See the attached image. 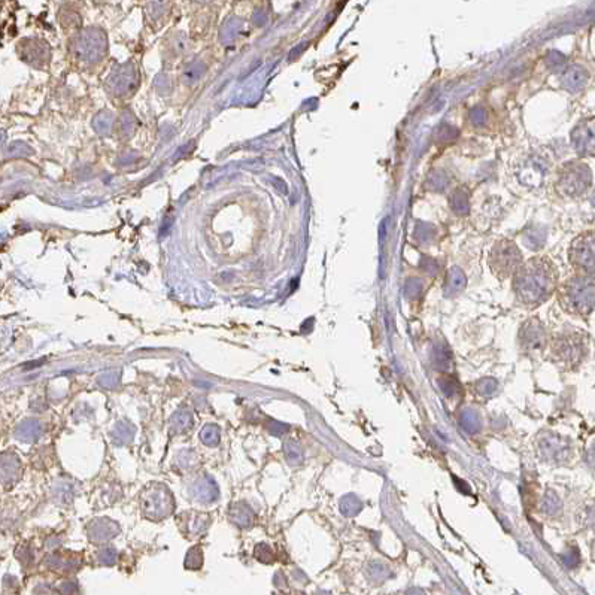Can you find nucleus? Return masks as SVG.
I'll list each match as a JSON object with an SVG mask.
<instances>
[{
    "label": "nucleus",
    "instance_id": "1",
    "mask_svg": "<svg viewBox=\"0 0 595 595\" xmlns=\"http://www.w3.org/2000/svg\"><path fill=\"white\" fill-rule=\"evenodd\" d=\"M558 281V269L550 258L533 257L512 275V289L519 304L533 309L557 293Z\"/></svg>",
    "mask_w": 595,
    "mask_h": 595
},
{
    "label": "nucleus",
    "instance_id": "2",
    "mask_svg": "<svg viewBox=\"0 0 595 595\" xmlns=\"http://www.w3.org/2000/svg\"><path fill=\"white\" fill-rule=\"evenodd\" d=\"M557 289L558 301L567 313L585 318L594 311V275L576 273Z\"/></svg>",
    "mask_w": 595,
    "mask_h": 595
},
{
    "label": "nucleus",
    "instance_id": "3",
    "mask_svg": "<svg viewBox=\"0 0 595 595\" xmlns=\"http://www.w3.org/2000/svg\"><path fill=\"white\" fill-rule=\"evenodd\" d=\"M548 347H550V355L560 367L565 370H573L588 354V343L584 333L577 331H565L553 336Z\"/></svg>",
    "mask_w": 595,
    "mask_h": 595
},
{
    "label": "nucleus",
    "instance_id": "4",
    "mask_svg": "<svg viewBox=\"0 0 595 595\" xmlns=\"http://www.w3.org/2000/svg\"><path fill=\"white\" fill-rule=\"evenodd\" d=\"M490 267L498 279H506L514 275L524 262L519 248L510 241H498L490 253Z\"/></svg>",
    "mask_w": 595,
    "mask_h": 595
},
{
    "label": "nucleus",
    "instance_id": "5",
    "mask_svg": "<svg viewBox=\"0 0 595 595\" xmlns=\"http://www.w3.org/2000/svg\"><path fill=\"white\" fill-rule=\"evenodd\" d=\"M570 265L576 273L594 275V234L592 231L580 234L572 243L569 251Z\"/></svg>",
    "mask_w": 595,
    "mask_h": 595
},
{
    "label": "nucleus",
    "instance_id": "6",
    "mask_svg": "<svg viewBox=\"0 0 595 595\" xmlns=\"http://www.w3.org/2000/svg\"><path fill=\"white\" fill-rule=\"evenodd\" d=\"M549 336L537 320L525 323L519 330V347L527 355H538L548 348Z\"/></svg>",
    "mask_w": 595,
    "mask_h": 595
},
{
    "label": "nucleus",
    "instance_id": "7",
    "mask_svg": "<svg viewBox=\"0 0 595 595\" xmlns=\"http://www.w3.org/2000/svg\"><path fill=\"white\" fill-rule=\"evenodd\" d=\"M103 50H105V37L99 32L87 30L78 40V52L81 51L82 59H88V60L99 59Z\"/></svg>",
    "mask_w": 595,
    "mask_h": 595
},
{
    "label": "nucleus",
    "instance_id": "8",
    "mask_svg": "<svg viewBox=\"0 0 595 595\" xmlns=\"http://www.w3.org/2000/svg\"><path fill=\"white\" fill-rule=\"evenodd\" d=\"M204 72V67H202L199 63H195V64H191V66H188L187 69H185V72H184V81L185 82H195V81H197L200 76H202V74Z\"/></svg>",
    "mask_w": 595,
    "mask_h": 595
},
{
    "label": "nucleus",
    "instance_id": "9",
    "mask_svg": "<svg viewBox=\"0 0 595 595\" xmlns=\"http://www.w3.org/2000/svg\"><path fill=\"white\" fill-rule=\"evenodd\" d=\"M197 2H207V0H197Z\"/></svg>",
    "mask_w": 595,
    "mask_h": 595
}]
</instances>
